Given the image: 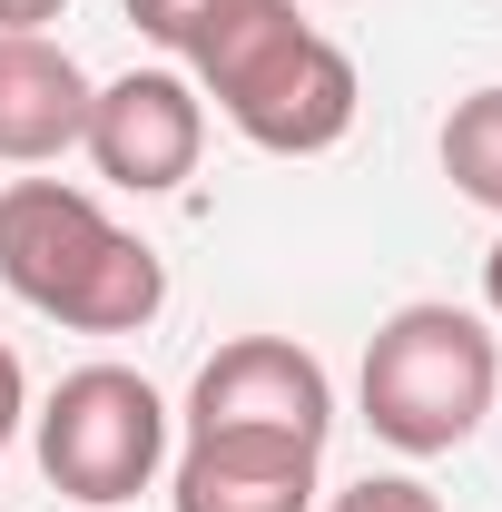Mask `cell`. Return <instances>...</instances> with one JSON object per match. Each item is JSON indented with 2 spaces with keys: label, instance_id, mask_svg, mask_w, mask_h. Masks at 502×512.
Wrapping results in <instances>:
<instances>
[{
  "label": "cell",
  "instance_id": "cell-14",
  "mask_svg": "<svg viewBox=\"0 0 502 512\" xmlns=\"http://www.w3.org/2000/svg\"><path fill=\"white\" fill-rule=\"evenodd\" d=\"M483 306L502 316V237H493V256H483Z\"/></svg>",
  "mask_w": 502,
  "mask_h": 512
},
{
  "label": "cell",
  "instance_id": "cell-6",
  "mask_svg": "<svg viewBox=\"0 0 502 512\" xmlns=\"http://www.w3.org/2000/svg\"><path fill=\"white\" fill-rule=\"evenodd\" d=\"M89 168L128 197H168L197 178L207 158V99H197L178 69H128L89 99Z\"/></svg>",
  "mask_w": 502,
  "mask_h": 512
},
{
  "label": "cell",
  "instance_id": "cell-9",
  "mask_svg": "<svg viewBox=\"0 0 502 512\" xmlns=\"http://www.w3.org/2000/svg\"><path fill=\"white\" fill-rule=\"evenodd\" d=\"M443 178L483 217H502V79L473 89V99H453V119H443Z\"/></svg>",
  "mask_w": 502,
  "mask_h": 512
},
{
  "label": "cell",
  "instance_id": "cell-1",
  "mask_svg": "<svg viewBox=\"0 0 502 512\" xmlns=\"http://www.w3.org/2000/svg\"><path fill=\"white\" fill-rule=\"evenodd\" d=\"M0 286L69 335H148L168 306V256L69 178L0 188Z\"/></svg>",
  "mask_w": 502,
  "mask_h": 512
},
{
  "label": "cell",
  "instance_id": "cell-3",
  "mask_svg": "<svg viewBox=\"0 0 502 512\" xmlns=\"http://www.w3.org/2000/svg\"><path fill=\"white\" fill-rule=\"evenodd\" d=\"M30 444H40V473L60 503L119 512L168 473V404L138 365H79L30 414Z\"/></svg>",
  "mask_w": 502,
  "mask_h": 512
},
{
  "label": "cell",
  "instance_id": "cell-8",
  "mask_svg": "<svg viewBox=\"0 0 502 512\" xmlns=\"http://www.w3.org/2000/svg\"><path fill=\"white\" fill-rule=\"evenodd\" d=\"M99 79L50 30H0V168H60L89 138Z\"/></svg>",
  "mask_w": 502,
  "mask_h": 512
},
{
  "label": "cell",
  "instance_id": "cell-2",
  "mask_svg": "<svg viewBox=\"0 0 502 512\" xmlns=\"http://www.w3.org/2000/svg\"><path fill=\"white\" fill-rule=\"evenodd\" d=\"M493 394H502V345H493V325L473 316V306L414 296V306H394V316L365 335L355 404H365L375 444L414 453V463L463 453L473 434H483Z\"/></svg>",
  "mask_w": 502,
  "mask_h": 512
},
{
  "label": "cell",
  "instance_id": "cell-11",
  "mask_svg": "<svg viewBox=\"0 0 502 512\" xmlns=\"http://www.w3.org/2000/svg\"><path fill=\"white\" fill-rule=\"evenodd\" d=\"M128 20H138V40H158V50H188V30L217 10V0H119Z\"/></svg>",
  "mask_w": 502,
  "mask_h": 512
},
{
  "label": "cell",
  "instance_id": "cell-10",
  "mask_svg": "<svg viewBox=\"0 0 502 512\" xmlns=\"http://www.w3.org/2000/svg\"><path fill=\"white\" fill-rule=\"evenodd\" d=\"M325 512H443L434 483H414V473H365V483H345Z\"/></svg>",
  "mask_w": 502,
  "mask_h": 512
},
{
  "label": "cell",
  "instance_id": "cell-7",
  "mask_svg": "<svg viewBox=\"0 0 502 512\" xmlns=\"http://www.w3.org/2000/svg\"><path fill=\"white\" fill-rule=\"evenodd\" d=\"M315 463L286 434H188L168 453V512H315Z\"/></svg>",
  "mask_w": 502,
  "mask_h": 512
},
{
  "label": "cell",
  "instance_id": "cell-13",
  "mask_svg": "<svg viewBox=\"0 0 502 512\" xmlns=\"http://www.w3.org/2000/svg\"><path fill=\"white\" fill-rule=\"evenodd\" d=\"M69 0H0V30H50Z\"/></svg>",
  "mask_w": 502,
  "mask_h": 512
},
{
  "label": "cell",
  "instance_id": "cell-5",
  "mask_svg": "<svg viewBox=\"0 0 502 512\" xmlns=\"http://www.w3.org/2000/svg\"><path fill=\"white\" fill-rule=\"evenodd\" d=\"M188 434H286L315 444L335 434V375L296 335H227L188 384Z\"/></svg>",
  "mask_w": 502,
  "mask_h": 512
},
{
  "label": "cell",
  "instance_id": "cell-4",
  "mask_svg": "<svg viewBox=\"0 0 502 512\" xmlns=\"http://www.w3.org/2000/svg\"><path fill=\"white\" fill-rule=\"evenodd\" d=\"M355 109H365V79H355V60H345L315 20L286 30L247 79L217 89V119L237 128L247 148H266V158H325V148L355 128Z\"/></svg>",
  "mask_w": 502,
  "mask_h": 512
},
{
  "label": "cell",
  "instance_id": "cell-12",
  "mask_svg": "<svg viewBox=\"0 0 502 512\" xmlns=\"http://www.w3.org/2000/svg\"><path fill=\"white\" fill-rule=\"evenodd\" d=\"M20 424H30V375H20V355L0 345V453L20 444Z\"/></svg>",
  "mask_w": 502,
  "mask_h": 512
}]
</instances>
